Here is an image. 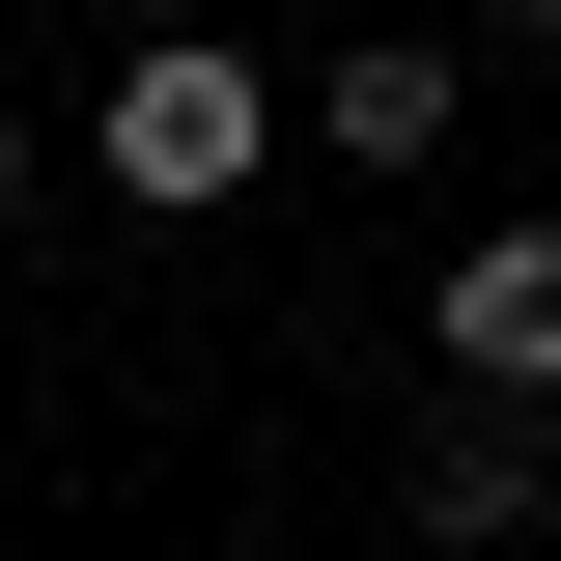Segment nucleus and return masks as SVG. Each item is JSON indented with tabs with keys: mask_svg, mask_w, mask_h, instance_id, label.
<instances>
[{
	"mask_svg": "<svg viewBox=\"0 0 561 561\" xmlns=\"http://www.w3.org/2000/svg\"><path fill=\"white\" fill-rule=\"evenodd\" d=\"M280 169V84L225 57V28H140L113 84H84V197H140V225H225Z\"/></svg>",
	"mask_w": 561,
	"mask_h": 561,
	"instance_id": "1",
	"label": "nucleus"
},
{
	"mask_svg": "<svg viewBox=\"0 0 561 561\" xmlns=\"http://www.w3.org/2000/svg\"><path fill=\"white\" fill-rule=\"evenodd\" d=\"M421 365H449V421H561V225H449Z\"/></svg>",
	"mask_w": 561,
	"mask_h": 561,
	"instance_id": "2",
	"label": "nucleus"
},
{
	"mask_svg": "<svg viewBox=\"0 0 561 561\" xmlns=\"http://www.w3.org/2000/svg\"><path fill=\"white\" fill-rule=\"evenodd\" d=\"M393 534H421V561L561 534V421H421V449H393Z\"/></svg>",
	"mask_w": 561,
	"mask_h": 561,
	"instance_id": "3",
	"label": "nucleus"
},
{
	"mask_svg": "<svg viewBox=\"0 0 561 561\" xmlns=\"http://www.w3.org/2000/svg\"><path fill=\"white\" fill-rule=\"evenodd\" d=\"M449 113H478V57H421V28H365V57L309 84V140H337V169H449Z\"/></svg>",
	"mask_w": 561,
	"mask_h": 561,
	"instance_id": "4",
	"label": "nucleus"
},
{
	"mask_svg": "<svg viewBox=\"0 0 561 561\" xmlns=\"http://www.w3.org/2000/svg\"><path fill=\"white\" fill-rule=\"evenodd\" d=\"M28 169H57V140H28V113H0V225H28Z\"/></svg>",
	"mask_w": 561,
	"mask_h": 561,
	"instance_id": "5",
	"label": "nucleus"
}]
</instances>
